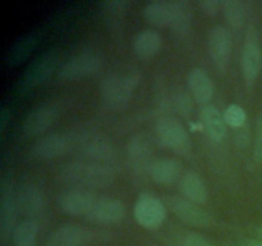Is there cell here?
Instances as JSON below:
<instances>
[{"mask_svg": "<svg viewBox=\"0 0 262 246\" xmlns=\"http://www.w3.org/2000/svg\"><path fill=\"white\" fill-rule=\"evenodd\" d=\"M115 168L106 164L92 163L86 160L68 161L59 167V181L71 186V189H101L114 182Z\"/></svg>", "mask_w": 262, "mask_h": 246, "instance_id": "obj_1", "label": "cell"}, {"mask_svg": "<svg viewBox=\"0 0 262 246\" xmlns=\"http://www.w3.org/2000/svg\"><path fill=\"white\" fill-rule=\"evenodd\" d=\"M141 81L138 72L112 74L100 85L101 99L112 109H119L128 104Z\"/></svg>", "mask_w": 262, "mask_h": 246, "instance_id": "obj_2", "label": "cell"}, {"mask_svg": "<svg viewBox=\"0 0 262 246\" xmlns=\"http://www.w3.org/2000/svg\"><path fill=\"white\" fill-rule=\"evenodd\" d=\"M59 64V53L56 49H50L41 55H38L32 63L28 66L23 76L18 81L15 87V95L23 96L30 91L35 90L43 82L48 81L51 74L56 71Z\"/></svg>", "mask_w": 262, "mask_h": 246, "instance_id": "obj_3", "label": "cell"}, {"mask_svg": "<svg viewBox=\"0 0 262 246\" xmlns=\"http://www.w3.org/2000/svg\"><path fill=\"white\" fill-rule=\"evenodd\" d=\"M74 150L77 155L86 161L106 164L113 167L119 158L114 144L96 133H89L76 138Z\"/></svg>", "mask_w": 262, "mask_h": 246, "instance_id": "obj_4", "label": "cell"}, {"mask_svg": "<svg viewBox=\"0 0 262 246\" xmlns=\"http://www.w3.org/2000/svg\"><path fill=\"white\" fill-rule=\"evenodd\" d=\"M158 140L169 150L186 155L191 151V137L187 128L178 119L164 117L156 123Z\"/></svg>", "mask_w": 262, "mask_h": 246, "instance_id": "obj_5", "label": "cell"}, {"mask_svg": "<svg viewBox=\"0 0 262 246\" xmlns=\"http://www.w3.org/2000/svg\"><path fill=\"white\" fill-rule=\"evenodd\" d=\"M133 215L141 227L150 231L158 230L166 218V207L155 195L142 192L136 200Z\"/></svg>", "mask_w": 262, "mask_h": 246, "instance_id": "obj_6", "label": "cell"}, {"mask_svg": "<svg viewBox=\"0 0 262 246\" xmlns=\"http://www.w3.org/2000/svg\"><path fill=\"white\" fill-rule=\"evenodd\" d=\"M101 67L102 58L96 51H82L61 66L59 78L63 81H78L96 74Z\"/></svg>", "mask_w": 262, "mask_h": 246, "instance_id": "obj_7", "label": "cell"}, {"mask_svg": "<svg viewBox=\"0 0 262 246\" xmlns=\"http://www.w3.org/2000/svg\"><path fill=\"white\" fill-rule=\"evenodd\" d=\"M74 142H76V138L68 133H50L41 137L31 148L30 156L33 160L37 161L54 160V159L66 155L72 149H74Z\"/></svg>", "mask_w": 262, "mask_h": 246, "instance_id": "obj_8", "label": "cell"}, {"mask_svg": "<svg viewBox=\"0 0 262 246\" xmlns=\"http://www.w3.org/2000/svg\"><path fill=\"white\" fill-rule=\"evenodd\" d=\"M60 115V107L58 102L42 101L33 107L22 123V131L27 137H35L48 131Z\"/></svg>", "mask_w": 262, "mask_h": 246, "instance_id": "obj_9", "label": "cell"}, {"mask_svg": "<svg viewBox=\"0 0 262 246\" xmlns=\"http://www.w3.org/2000/svg\"><path fill=\"white\" fill-rule=\"evenodd\" d=\"M18 213L17 195H14L9 179L3 177L0 181V236L4 242L12 237L17 227Z\"/></svg>", "mask_w": 262, "mask_h": 246, "instance_id": "obj_10", "label": "cell"}, {"mask_svg": "<svg viewBox=\"0 0 262 246\" xmlns=\"http://www.w3.org/2000/svg\"><path fill=\"white\" fill-rule=\"evenodd\" d=\"M168 205L179 220L199 228H210L215 223L214 217L199 204L189 201L184 197H170Z\"/></svg>", "mask_w": 262, "mask_h": 246, "instance_id": "obj_11", "label": "cell"}, {"mask_svg": "<svg viewBox=\"0 0 262 246\" xmlns=\"http://www.w3.org/2000/svg\"><path fill=\"white\" fill-rule=\"evenodd\" d=\"M127 215L125 205L120 200L113 197H96L86 218L92 223L102 225L117 224L124 220Z\"/></svg>", "mask_w": 262, "mask_h": 246, "instance_id": "obj_12", "label": "cell"}, {"mask_svg": "<svg viewBox=\"0 0 262 246\" xmlns=\"http://www.w3.org/2000/svg\"><path fill=\"white\" fill-rule=\"evenodd\" d=\"M127 158L130 168L138 176L150 174V169L155 161L152 156V148L147 137L136 133L129 138L127 145Z\"/></svg>", "mask_w": 262, "mask_h": 246, "instance_id": "obj_13", "label": "cell"}, {"mask_svg": "<svg viewBox=\"0 0 262 246\" xmlns=\"http://www.w3.org/2000/svg\"><path fill=\"white\" fill-rule=\"evenodd\" d=\"M209 54L217 69L224 71L229 63L232 54V32L224 25L215 26L209 35Z\"/></svg>", "mask_w": 262, "mask_h": 246, "instance_id": "obj_14", "label": "cell"}, {"mask_svg": "<svg viewBox=\"0 0 262 246\" xmlns=\"http://www.w3.org/2000/svg\"><path fill=\"white\" fill-rule=\"evenodd\" d=\"M18 210L27 219L37 220L45 210V195L42 187L36 182L30 181L20 187L17 195Z\"/></svg>", "mask_w": 262, "mask_h": 246, "instance_id": "obj_15", "label": "cell"}, {"mask_svg": "<svg viewBox=\"0 0 262 246\" xmlns=\"http://www.w3.org/2000/svg\"><path fill=\"white\" fill-rule=\"evenodd\" d=\"M94 237L90 228L79 224H63L49 235L45 246H87Z\"/></svg>", "mask_w": 262, "mask_h": 246, "instance_id": "obj_16", "label": "cell"}, {"mask_svg": "<svg viewBox=\"0 0 262 246\" xmlns=\"http://www.w3.org/2000/svg\"><path fill=\"white\" fill-rule=\"evenodd\" d=\"M96 197V195L90 190L69 189L59 197V207L61 212L72 217H79V215L86 217Z\"/></svg>", "mask_w": 262, "mask_h": 246, "instance_id": "obj_17", "label": "cell"}, {"mask_svg": "<svg viewBox=\"0 0 262 246\" xmlns=\"http://www.w3.org/2000/svg\"><path fill=\"white\" fill-rule=\"evenodd\" d=\"M200 125L212 141H222L227 135L228 125L224 113L220 112L214 104L202 105L200 110Z\"/></svg>", "mask_w": 262, "mask_h": 246, "instance_id": "obj_18", "label": "cell"}, {"mask_svg": "<svg viewBox=\"0 0 262 246\" xmlns=\"http://www.w3.org/2000/svg\"><path fill=\"white\" fill-rule=\"evenodd\" d=\"M241 67H242L243 78L248 85L257 79L261 69V50L256 38L248 36L245 41L241 53Z\"/></svg>", "mask_w": 262, "mask_h": 246, "instance_id": "obj_19", "label": "cell"}, {"mask_svg": "<svg viewBox=\"0 0 262 246\" xmlns=\"http://www.w3.org/2000/svg\"><path fill=\"white\" fill-rule=\"evenodd\" d=\"M187 85H188L192 99L202 105L210 104L212 96H214V84H212L211 77L205 69H192L187 78Z\"/></svg>", "mask_w": 262, "mask_h": 246, "instance_id": "obj_20", "label": "cell"}, {"mask_svg": "<svg viewBox=\"0 0 262 246\" xmlns=\"http://www.w3.org/2000/svg\"><path fill=\"white\" fill-rule=\"evenodd\" d=\"M164 45L163 36L156 30H143L133 40V51L142 60H150L161 51Z\"/></svg>", "mask_w": 262, "mask_h": 246, "instance_id": "obj_21", "label": "cell"}, {"mask_svg": "<svg viewBox=\"0 0 262 246\" xmlns=\"http://www.w3.org/2000/svg\"><path fill=\"white\" fill-rule=\"evenodd\" d=\"M182 164L176 158L155 159L150 169V177L159 184L169 186L181 179Z\"/></svg>", "mask_w": 262, "mask_h": 246, "instance_id": "obj_22", "label": "cell"}, {"mask_svg": "<svg viewBox=\"0 0 262 246\" xmlns=\"http://www.w3.org/2000/svg\"><path fill=\"white\" fill-rule=\"evenodd\" d=\"M179 190L184 199L194 204H205L209 197L207 187L202 177L193 171H187L179 179Z\"/></svg>", "mask_w": 262, "mask_h": 246, "instance_id": "obj_23", "label": "cell"}, {"mask_svg": "<svg viewBox=\"0 0 262 246\" xmlns=\"http://www.w3.org/2000/svg\"><path fill=\"white\" fill-rule=\"evenodd\" d=\"M171 18L169 28L177 36H186L191 30L193 10L188 0H170Z\"/></svg>", "mask_w": 262, "mask_h": 246, "instance_id": "obj_24", "label": "cell"}, {"mask_svg": "<svg viewBox=\"0 0 262 246\" xmlns=\"http://www.w3.org/2000/svg\"><path fill=\"white\" fill-rule=\"evenodd\" d=\"M146 22L154 27H169L171 18L170 2L156 0L147 3L142 10Z\"/></svg>", "mask_w": 262, "mask_h": 246, "instance_id": "obj_25", "label": "cell"}, {"mask_svg": "<svg viewBox=\"0 0 262 246\" xmlns=\"http://www.w3.org/2000/svg\"><path fill=\"white\" fill-rule=\"evenodd\" d=\"M38 40H40V33L32 32L28 35L23 36L20 40H18L14 44L12 49L9 50L7 56V64L10 67H14L25 61L30 56V54L35 50L37 46Z\"/></svg>", "mask_w": 262, "mask_h": 246, "instance_id": "obj_26", "label": "cell"}, {"mask_svg": "<svg viewBox=\"0 0 262 246\" xmlns=\"http://www.w3.org/2000/svg\"><path fill=\"white\" fill-rule=\"evenodd\" d=\"M38 222L25 218L14 228L12 241L13 246H36L37 245Z\"/></svg>", "mask_w": 262, "mask_h": 246, "instance_id": "obj_27", "label": "cell"}, {"mask_svg": "<svg viewBox=\"0 0 262 246\" xmlns=\"http://www.w3.org/2000/svg\"><path fill=\"white\" fill-rule=\"evenodd\" d=\"M222 10L228 25L233 28H241L247 18V4L241 0H225L223 2Z\"/></svg>", "mask_w": 262, "mask_h": 246, "instance_id": "obj_28", "label": "cell"}, {"mask_svg": "<svg viewBox=\"0 0 262 246\" xmlns=\"http://www.w3.org/2000/svg\"><path fill=\"white\" fill-rule=\"evenodd\" d=\"M224 118L228 126H230L232 128L237 130V128L243 127V126L246 125V120H247V113H246V110L243 109L241 105L230 104L229 107L225 109Z\"/></svg>", "mask_w": 262, "mask_h": 246, "instance_id": "obj_29", "label": "cell"}, {"mask_svg": "<svg viewBox=\"0 0 262 246\" xmlns=\"http://www.w3.org/2000/svg\"><path fill=\"white\" fill-rule=\"evenodd\" d=\"M173 104L176 109L184 117H188L192 112V108H193L191 96L186 91H183V90H178V91L174 92Z\"/></svg>", "mask_w": 262, "mask_h": 246, "instance_id": "obj_30", "label": "cell"}, {"mask_svg": "<svg viewBox=\"0 0 262 246\" xmlns=\"http://www.w3.org/2000/svg\"><path fill=\"white\" fill-rule=\"evenodd\" d=\"M129 4L130 3L127 0H117V2L104 3L102 8H104V12L109 15L110 19H113V18H120L122 15H124Z\"/></svg>", "mask_w": 262, "mask_h": 246, "instance_id": "obj_31", "label": "cell"}, {"mask_svg": "<svg viewBox=\"0 0 262 246\" xmlns=\"http://www.w3.org/2000/svg\"><path fill=\"white\" fill-rule=\"evenodd\" d=\"M223 2L220 0H201L199 2V7L205 14L207 15H216L219 10H222Z\"/></svg>", "mask_w": 262, "mask_h": 246, "instance_id": "obj_32", "label": "cell"}, {"mask_svg": "<svg viewBox=\"0 0 262 246\" xmlns=\"http://www.w3.org/2000/svg\"><path fill=\"white\" fill-rule=\"evenodd\" d=\"M184 246H214L211 241L207 240L205 236L200 233H189L184 238Z\"/></svg>", "mask_w": 262, "mask_h": 246, "instance_id": "obj_33", "label": "cell"}, {"mask_svg": "<svg viewBox=\"0 0 262 246\" xmlns=\"http://www.w3.org/2000/svg\"><path fill=\"white\" fill-rule=\"evenodd\" d=\"M10 117V110L8 108H3L2 113H0V127H2V131H4L5 126L8 123V118Z\"/></svg>", "mask_w": 262, "mask_h": 246, "instance_id": "obj_34", "label": "cell"}, {"mask_svg": "<svg viewBox=\"0 0 262 246\" xmlns=\"http://www.w3.org/2000/svg\"><path fill=\"white\" fill-rule=\"evenodd\" d=\"M242 246H262V241L258 238H252V240H246Z\"/></svg>", "mask_w": 262, "mask_h": 246, "instance_id": "obj_35", "label": "cell"}, {"mask_svg": "<svg viewBox=\"0 0 262 246\" xmlns=\"http://www.w3.org/2000/svg\"><path fill=\"white\" fill-rule=\"evenodd\" d=\"M256 235H257V238L258 240L262 241V227L257 228V231H256Z\"/></svg>", "mask_w": 262, "mask_h": 246, "instance_id": "obj_36", "label": "cell"}]
</instances>
